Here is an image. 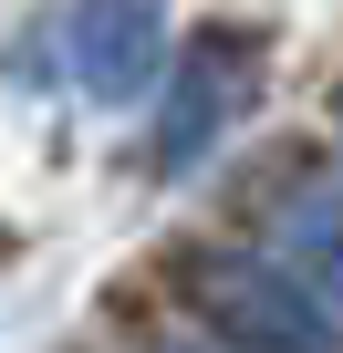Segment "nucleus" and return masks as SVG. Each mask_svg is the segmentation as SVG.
I'll use <instances>...</instances> for the list:
<instances>
[{"mask_svg": "<svg viewBox=\"0 0 343 353\" xmlns=\"http://www.w3.org/2000/svg\"><path fill=\"white\" fill-rule=\"evenodd\" d=\"M198 301L229 353H343V301L312 291L291 260H208Z\"/></svg>", "mask_w": 343, "mask_h": 353, "instance_id": "obj_1", "label": "nucleus"}, {"mask_svg": "<svg viewBox=\"0 0 343 353\" xmlns=\"http://www.w3.org/2000/svg\"><path fill=\"white\" fill-rule=\"evenodd\" d=\"M250 94H260V42L250 32H219V42H198L188 63H177V83H166V125H156V166H188V156H208L239 114H250Z\"/></svg>", "mask_w": 343, "mask_h": 353, "instance_id": "obj_2", "label": "nucleus"}, {"mask_svg": "<svg viewBox=\"0 0 343 353\" xmlns=\"http://www.w3.org/2000/svg\"><path fill=\"white\" fill-rule=\"evenodd\" d=\"M63 52H73L84 94L135 104V83H156V63H166V0H73Z\"/></svg>", "mask_w": 343, "mask_h": 353, "instance_id": "obj_3", "label": "nucleus"}, {"mask_svg": "<svg viewBox=\"0 0 343 353\" xmlns=\"http://www.w3.org/2000/svg\"><path fill=\"white\" fill-rule=\"evenodd\" d=\"M271 239H281V260H291L312 291L343 301V188H291V198L271 208Z\"/></svg>", "mask_w": 343, "mask_h": 353, "instance_id": "obj_4", "label": "nucleus"}, {"mask_svg": "<svg viewBox=\"0 0 343 353\" xmlns=\"http://www.w3.org/2000/svg\"><path fill=\"white\" fill-rule=\"evenodd\" d=\"M0 260H11V229H0Z\"/></svg>", "mask_w": 343, "mask_h": 353, "instance_id": "obj_5", "label": "nucleus"}]
</instances>
